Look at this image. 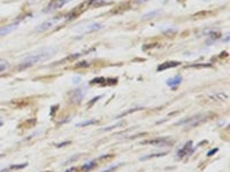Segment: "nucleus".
Here are the masks:
<instances>
[{
  "label": "nucleus",
  "mask_w": 230,
  "mask_h": 172,
  "mask_svg": "<svg viewBox=\"0 0 230 172\" xmlns=\"http://www.w3.org/2000/svg\"><path fill=\"white\" fill-rule=\"evenodd\" d=\"M51 48H44L43 51H39V52H36L31 55H29L24 59L22 63L19 66L20 69H25V68H29L31 66H34L36 63H39L42 61H45L47 57L52 56L54 51H50Z\"/></svg>",
  "instance_id": "f257e3e1"
},
{
  "label": "nucleus",
  "mask_w": 230,
  "mask_h": 172,
  "mask_svg": "<svg viewBox=\"0 0 230 172\" xmlns=\"http://www.w3.org/2000/svg\"><path fill=\"white\" fill-rule=\"evenodd\" d=\"M208 118V116L206 114H195L190 116V117H185L183 120H178L175 125H190V126H195V125L202 123L205 120Z\"/></svg>",
  "instance_id": "f03ea898"
},
{
  "label": "nucleus",
  "mask_w": 230,
  "mask_h": 172,
  "mask_svg": "<svg viewBox=\"0 0 230 172\" xmlns=\"http://www.w3.org/2000/svg\"><path fill=\"white\" fill-rule=\"evenodd\" d=\"M59 22H60V19H59V17H55V19H52V20H47V21L43 22L42 24H39L35 31H36V32H45V31H47L48 29L53 28V27L57 23H59Z\"/></svg>",
  "instance_id": "7ed1b4c3"
},
{
  "label": "nucleus",
  "mask_w": 230,
  "mask_h": 172,
  "mask_svg": "<svg viewBox=\"0 0 230 172\" xmlns=\"http://www.w3.org/2000/svg\"><path fill=\"white\" fill-rule=\"evenodd\" d=\"M69 1H70V0H52V1L48 4L47 7H46L45 12H46V13H50V12H54V10L60 9V8H62L66 4H68Z\"/></svg>",
  "instance_id": "20e7f679"
},
{
  "label": "nucleus",
  "mask_w": 230,
  "mask_h": 172,
  "mask_svg": "<svg viewBox=\"0 0 230 172\" xmlns=\"http://www.w3.org/2000/svg\"><path fill=\"white\" fill-rule=\"evenodd\" d=\"M142 143H147V145H153V146H169V145H172V140L170 138H159V139H154V140H147V141H144Z\"/></svg>",
  "instance_id": "39448f33"
},
{
  "label": "nucleus",
  "mask_w": 230,
  "mask_h": 172,
  "mask_svg": "<svg viewBox=\"0 0 230 172\" xmlns=\"http://www.w3.org/2000/svg\"><path fill=\"white\" fill-rule=\"evenodd\" d=\"M190 150H192V141H187L184 146H183L182 149H180L177 153V156L180 158H183L185 157L187 154L190 153Z\"/></svg>",
  "instance_id": "423d86ee"
},
{
  "label": "nucleus",
  "mask_w": 230,
  "mask_h": 172,
  "mask_svg": "<svg viewBox=\"0 0 230 172\" xmlns=\"http://www.w3.org/2000/svg\"><path fill=\"white\" fill-rule=\"evenodd\" d=\"M17 25H19V23L9 24V25H7V27L0 28V37H2V36H6V34H10L12 31H14L15 29L17 28Z\"/></svg>",
  "instance_id": "0eeeda50"
},
{
  "label": "nucleus",
  "mask_w": 230,
  "mask_h": 172,
  "mask_svg": "<svg viewBox=\"0 0 230 172\" xmlns=\"http://www.w3.org/2000/svg\"><path fill=\"white\" fill-rule=\"evenodd\" d=\"M181 83H182V77H181V76H175V77H172V78H170V79H168L167 85L169 86V87L176 88V87H177Z\"/></svg>",
  "instance_id": "6e6552de"
},
{
  "label": "nucleus",
  "mask_w": 230,
  "mask_h": 172,
  "mask_svg": "<svg viewBox=\"0 0 230 172\" xmlns=\"http://www.w3.org/2000/svg\"><path fill=\"white\" fill-rule=\"evenodd\" d=\"M176 66H180V62H175V61H167V62L160 64L158 68V71H161V70H166L168 68L172 67H176Z\"/></svg>",
  "instance_id": "1a4fd4ad"
},
{
  "label": "nucleus",
  "mask_w": 230,
  "mask_h": 172,
  "mask_svg": "<svg viewBox=\"0 0 230 172\" xmlns=\"http://www.w3.org/2000/svg\"><path fill=\"white\" fill-rule=\"evenodd\" d=\"M9 68V63L7 60H4V59H0V73L5 72L6 70H8Z\"/></svg>",
  "instance_id": "9d476101"
},
{
  "label": "nucleus",
  "mask_w": 230,
  "mask_h": 172,
  "mask_svg": "<svg viewBox=\"0 0 230 172\" xmlns=\"http://www.w3.org/2000/svg\"><path fill=\"white\" fill-rule=\"evenodd\" d=\"M95 165H96V161H90L89 163H85V164L82 167V170H83V171L91 170L92 167H95Z\"/></svg>",
  "instance_id": "9b49d317"
},
{
  "label": "nucleus",
  "mask_w": 230,
  "mask_h": 172,
  "mask_svg": "<svg viewBox=\"0 0 230 172\" xmlns=\"http://www.w3.org/2000/svg\"><path fill=\"white\" fill-rule=\"evenodd\" d=\"M140 109H143V107H136V108H131V109L127 110V111L122 113L121 115H119V116H117V118H120V117H123V116H125V115H129L130 113H135V111H137V110H140Z\"/></svg>",
  "instance_id": "f8f14e48"
},
{
  "label": "nucleus",
  "mask_w": 230,
  "mask_h": 172,
  "mask_svg": "<svg viewBox=\"0 0 230 172\" xmlns=\"http://www.w3.org/2000/svg\"><path fill=\"white\" fill-rule=\"evenodd\" d=\"M166 155V153H159V154H151V155H146V156H144V157H142L140 159L143 161V159H147V158H153V157H161V156H165Z\"/></svg>",
  "instance_id": "ddd939ff"
},
{
  "label": "nucleus",
  "mask_w": 230,
  "mask_h": 172,
  "mask_svg": "<svg viewBox=\"0 0 230 172\" xmlns=\"http://www.w3.org/2000/svg\"><path fill=\"white\" fill-rule=\"evenodd\" d=\"M216 96H211L212 99H214V100H225V99H228V95L227 94H224V93H221V94H215Z\"/></svg>",
  "instance_id": "4468645a"
},
{
  "label": "nucleus",
  "mask_w": 230,
  "mask_h": 172,
  "mask_svg": "<svg viewBox=\"0 0 230 172\" xmlns=\"http://www.w3.org/2000/svg\"><path fill=\"white\" fill-rule=\"evenodd\" d=\"M96 123V120H86V122H82V123H80V124H77L76 126H86V125H91V124H95Z\"/></svg>",
  "instance_id": "2eb2a0df"
},
{
  "label": "nucleus",
  "mask_w": 230,
  "mask_h": 172,
  "mask_svg": "<svg viewBox=\"0 0 230 172\" xmlns=\"http://www.w3.org/2000/svg\"><path fill=\"white\" fill-rule=\"evenodd\" d=\"M158 10H155V12H151V13H149V14H145V15H143V19L144 20H147V19H150V17H154L155 15H158Z\"/></svg>",
  "instance_id": "dca6fc26"
},
{
  "label": "nucleus",
  "mask_w": 230,
  "mask_h": 172,
  "mask_svg": "<svg viewBox=\"0 0 230 172\" xmlns=\"http://www.w3.org/2000/svg\"><path fill=\"white\" fill-rule=\"evenodd\" d=\"M122 125H123V123H119V124L112 125V126H109V127H105V129H101V131H109V130L115 129V127H119V126H122Z\"/></svg>",
  "instance_id": "f3484780"
},
{
  "label": "nucleus",
  "mask_w": 230,
  "mask_h": 172,
  "mask_svg": "<svg viewBox=\"0 0 230 172\" xmlns=\"http://www.w3.org/2000/svg\"><path fill=\"white\" fill-rule=\"evenodd\" d=\"M28 165L27 163H24V164H19V165H12L10 167V169H15V170H17V169H23V167H25Z\"/></svg>",
  "instance_id": "a211bd4d"
},
{
  "label": "nucleus",
  "mask_w": 230,
  "mask_h": 172,
  "mask_svg": "<svg viewBox=\"0 0 230 172\" xmlns=\"http://www.w3.org/2000/svg\"><path fill=\"white\" fill-rule=\"evenodd\" d=\"M217 150H219V149H217V148L212 149V150H211V152H210V153H207V156H212V155H213V154H215L216 152H217Z\"/></svg>",
  "instance_id": "6ab92c4d"
},
{
  "label": "nucleus",
  "mask_w": 230,
  "mask_h": 172,
  "mask_svg": "<svg viewBox=\"0 0 230 172\" xmlns=\"http://www.w3.org/2000/svg\"><path fill=\"white\" fill-rule=\"evenodd\" d=\"M137 4H145V2H147V1H150V0H135Z\"/></svg>",
  "instance_id": "aec40b11"
},
{
  "label": "nucleus",
  "mask_w": 230,
  "mask_h": 172,
  "mask_svg": "<svg viewBox=\"0 0 230 172\" xmlns=\"http://www.w3.org/2000/svg\"><path fill=\"white\" fill-rule=\"evenodd\" d=\"M67 172H77V167H72V170H68Z\"/></svg>",
  "instance_id": "412c9836"
},
{
  "label": "nucleus",
  "mask_w": 230,
  "mask_h": 172,
  "mask_svg": "<svg viewBox=\"0 0 230 172\" xmlns=\"http://www.w3.org/2000/svg\"><path fill=\"white\" fill-rule=\"evenodd\" d=\"M0 172H8V171H7V170H1Z\"/></svg>",
  "instance_id": "4be33fe9"
},
{
  "label": "nucleus",
  "mask_w": 230,
  "mask_h": 172,
  "mask_svg": "<svg viewBox=\"0 0 230 172\" xmlns=\"http://www.w3.org/2000/svg\"><path fill=\"white\" fill-rule=\"evenodd\" d=\"M0 126H1V122H0Z\"/></svg>",
  "instance_id": "5701e85b"
}]
</instances>
